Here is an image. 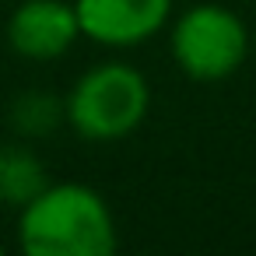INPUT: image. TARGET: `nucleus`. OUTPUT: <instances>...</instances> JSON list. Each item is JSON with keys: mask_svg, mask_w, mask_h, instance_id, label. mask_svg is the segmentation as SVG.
<instances>
[{"mask_svg": "<svg viewBox=\"0 0 256 256\" xmlns=\"http://www.w3.org/2000/svg\"><path fill=\"white\" fill-rule=\"evenodd\" d=\"M116 218L84 182H46L18 210V246L28 256H109Z\"/></svg>", "mask_w": 256, "mask_h": 256, "instance_id": "obj_1", "label": "nucleus"}, {"mask_svg": "<svg viewBox=\"0 0 256 256\" xmlns=\"http://www.w3.org/2000/svg\"><path fill=\"white\" fill-rule=\"evenodd\" d=\"M64 109H67V126L78 137L92 144H109L134 134L144 123L151 109V88L137 67L123 60H109L88 67L70 84Z\"/></svg>", "mask_w": 256, "mask_h": 256, "instance_id": "obj_2", "label": "nucleus"}, {"mask_svg": "<svg viewBox=\"0 0 256 256\" xmlns=\"http://www.w3.org/2000/svg\"><path fill=\"white\" fill-rule=\"evenodd\" d=\"M168 50L186 78L224 81L242 67L249 53V32L235 11L221 4H193L172 22Z\"/></svg>", "mask_w": 256, "mask_h": 256, "instance_id": "obj_3", "label": "nucleus"}, {"mask_svg": "<svg viewBox=\"0 0 256 256\" xmlns=\"http://www.w3.org/2000/svg\"><path fill=\"white\" fill-rule=\"evenodd\" d=\"M4 36L18 60L53 64L67 56L81 39L74 0H22L8 18Z\"/></svg>", "mask_w": 256, "mask_h": 256, "instance_id": "obj_4", "label": "nucleus"}, {"mask_svg": "<svg viewBox=\"0 0 256 256\" xmlns=\"http://www.w3.org/2000/svg\"><path fill=\"white\" fill-rule=\"evenodd\" d=\"M74 14L81 39L109 50H130L168 25L172 0H74Z\"/></svg>", "mask_w": 256, "mask_h": 256, "instance_id": "obj_5", "label": "nucleus"}, {"mask_svg": "<svg viewBox=\"0 0 256 256\" xmlns=\"http://www.w3.org/2000/svg\"><path fill=\"white\" fill-rule=\"evenodd\" d=\"M50 182L42 158L18 137V140H0V207L22 210L42 186Z\"/></svg>", "mask_w": 256, "mask_h": 256, "instance_id": "obj_6", "label": "nucleus"}, {"mask_svg": "<svg viewBox=\"0 0 256 256\" xmlns=\"http://www.w3.org/2000/svg\"><path fill=\"white\" fill-rule=\"evenodd\" d=\"M8 123L14 137L42 140L67 123V109H64V98H56L53 92H22L8 109Z\"/></svg>", "mask_w": 256, "mask_h": 256, "instance_id": "obj_7", "label": "nucleus"}, {"mask_svg": "<svg viewBox=\"0 0 256 256\" xmlns=\"http://www.w3.org/2000/svg\"><path fill=\"white\" fill-rule=\"evenodd\" d=\"M0 256H4V242H0Z\"/></svg>", "mask_w": 256, "mask_h": 256, "instance_id": "obj_8", "label": "nucleus"}]
</instances>
